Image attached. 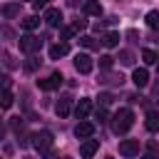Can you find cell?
<instances>
[{"label":"cell","mask_w":159,"mask_h":159,"mask_svg":"<svg viewBox=\"0 0 159 159\" xmlns=\"http://www.w3.org/2000/svg\"><path fill=\"white\" fill-rule=\"evenodd\" d=\"M17 42H20V52H25V55H32V52H37L42 47V40L35 37V35H22Z\"/></svg>","instance_id":"obj_3"},{"label":"cell","mask_w":159,"mask_h":159,"mask_svg":"<svg viewBox=\"0 0 159 159\" xmlns=\"http://www.w3.org/2000/svg\"><path fill=\"white\" fill-rule=\"evenodd\" d=\"M97 99H99V104H102V107H107V104H109V102H112V99H114V97H112V94H109V92H102V94H99V97H97Z\"/></svg>","instance_id":"obj_27"},{"label":"cell","mask_w":159,"mask_h":159,"mask_svg":"<svg viewBox=\"0 0 159 159\" xmlns=\"http://www.w3.org/2000/svg\"><path fill=\"white\" fill-rule=\"evenodd\" d=\"M132 82H134L139 89H142V87H147V84H149V72H147L144 67H137V70L132 72Z\"/></svg>","instance_id":"obj_11"},{"label":"cell","mask_w":159,"mask_h":159,"mask_svg":"<svg viewBox=\"0 0 159 159\" xmlns=\"http://www.w3.org/2000/svg\"><path fill=\"white\" fill-rule=\"evenodd\" d=\"M112 65H114V57H112V55H102V57H99V67H102V70H109Z\"/></svg>","instance_id":"obj_25"},{"label":"cell","mask_w":159,"mask_h":159,"mask_svg":"<svg viewBox=\"0 0 159 159\" xmlns=\"http://www.w3.org/2000/svg\"><path fill=\"white\" fill-rule=\"evenodd\" d=\"M72 27H75V30H87V20H82V17H77V20L72 22Z\"/></svg>","instance_id":"obj_30"},{"label":"cell","mask_w":159,"mask_h":159,"mask_svg":"<svg viewBox=\"0 0 159 159\" xmlns=\"http://www.w3.org/2000/svg\"><path fill=\"white\" fill-rule=\"evenodd\" d=\"M117 60H119V65H124V67H132V65H134V55H132L129 50H119V57H117Z\"/></svg>","instance_id":"obj_18"},{"label":"cell","mask_w":159,"mask_h":159,"mask_svg":"<svg viewBox=\"0 0 159 159\" xmlns=\"http://www.w3.org/2000/svg\"><path fill=\"white\" fill-rule=\"evenodd\" d=\"M104 10H102V5H99V0H87L84 2V15H92V17H99Z\"/></svg>","instance_id":"obj_14"},{"label":"cell","mask_w":159,"mask_h":159,"mask_svg":"<svg viewBox=\"0 0 159 159\" xmlns=\"http://www.w3.org/2000/svg\"><path fill=\"white\" fill-rule=\"evenodd\" d=\"M92 67H94V62H92V57H89V55H84V52L75 55V70H77L80 75H89V72H92Z\"/></svg>","instance_id":"obj_4"},{"label":"cell","mask_w":159,"mask_h":159,"mask_svg":"<svg viewBox=\"0 0 159 159\" xmlns=\"http://www.w3.org/2000/svg\"><path fill=\"white\" fill-rule=\"evenodd\" d=\"M80 45H82V47H87V50H97V47H99V42H97L94 37H89V35L80 37Z\"/></svg>","instance_id":"obj_22"},{"label":"cell","mask_w":159,"mask_h":159,"mask_svg":"<svg viewBox=\"0 0 159 159\" xmlns=\"http://www.w3.org/2000/svg\"><path fill=\"white\" fill-rule=\"evenodd\" d=\"M47 5H50V0H35V2H32V7H35V10H45Z\"/></svg>","instance_id":"obj_32"},{"label":"cell","mask_w":159,"mask_h":159,"mask_svg":"<svg viewBox=\"0 0 159 159\" xmlns=\"http://www.w3.org/2000/svg\"><path fill=\"white\" fill-rule=\"evenodd\" d=\"M2 134H5V127H2V119H0V142H2Z\"/></svg>","instance_id":"obj_35"},{"label":"cell","mask_w":159,"mask_h":159,"mask_svg":"<svg viewBox=\"0 0 159 159\" xmlns=\"http://www.w3.org/2000/svg\"><path fill=\"white\" fill-rule=\"evenodd\" d=\"M97 149H99V139H84L82 144H80V154H82V159H92L94 154H97Z\"/></svg>","instance_id":"obj_7"},{"label":"cell","mask_w":159,"mask_h":159,"mask_svg":"<svg viewBox=\"0 0 159 159\" xmlns=\"http://www.w3.org/2000/svg\"><path fill=\"white\" fill-rule=\"evenodd\" d=\"M70 112H72V97H70V94H65V97H60V99H57V104H55V114H57L60 119H65Z\"/></svg>","instance_id":"obj_8"},{"label":"cell","mask_w":159,"mask_h":159,"mask_svg":"<svg viewBox=\"0 0 159 159\" xmlns=\"http://www.w3.org/2000/svg\"><path fill=\"white\" fill-rule=\"evenodd\" d=\"M12 102H15V97H12V92H10V89L0 92V109H10V107H12Z\"/></svg>","instance_id":"obj_17"},{"label":"cell","mask_w":159,"mask_h":159,"mask_svg":"<svg viewBox=\"0 0 159 159\" xmlns=\"http://www.w3.org/2000/svg\"><path fill=\"white\" fill-rule=\"evenodd\" d=\"M17 15H20V5L10 2V5H5V7H2V17H7V20H10V17H17Z\"/></svg>","instance_id":"obj_19"},{"label":"cell","mask_w":159,"mask_h":159,"mask_svg":"<svg viewBox=\"0 0 159 159\" xmlns=\"http://www.w3.org/2000/svg\"><path fill=\"white\" fill-rule=\"evenodd\" d=\"M89 109H92V102H89V99H80L77 107H75V117H77V119H84V117L89 114Z\"/></svg>","instance_id":"obj_15"},{"label":"cell","mask_w":159,"mask_h":159,"mask_svg":"<svg viewBox=\"0 0 159 159\" xmlns=\"http://www.w3.org/2000/svg\"><path fill=\"white\" fill-rule=\"evenodd\" d=\"M37 25H40V17H37V15H30V17L22 20V27H25V30H35Z\"/></svg>","instance_id":"obj_24"},{"label":"cell","mask_w":159,"mask_h":159,"mask_svg":"<svg viewBox=\"0 0 159 159\" xmlns=\"http://www.w3.org/2000/svg\"><path fill=\"white\" fill-rule=\"evenodd\" d=\"M94 134V124L92 122H80L77 127H75V137L77 139H89Z\"/></svg>","instance_id":"obj_9"},{"label":"cell","mask_w":159,"mask_h":159,"mask_svg":"<svg viewBox=\"0 0 159 159\" xmlns=\"http://www.w3.org/2000/svg\"><path fill=\"white\" fill-rule=\"evenodd\" d=\"M40 67V60H35V57H30V60H25V70L27 72H35Z\"/></svg>","instance_id":"obj_26"},{"label":"cell","mask_w":159,"mask_h":159,"mask_svg":"<svg viewBox=\"0 0 159 159\" xmlns=\"http://www.w3.org/2000/svg\"><path fill=\"white\" fill-rule=\"evenodd\" d=\"M119 154L127 157V159L137 157L139 154V139H122L119 142Z\"/></svg>","instance_id":"obj_6"},{"label":"cell","mask_w":159,"mask_h":159,"mask_svg":"<svg viewBox=\"0 0 159 159\" xmlns=\"http://www.w3.org/2000/svg\"><path fill=\"white\" fill-rule=\"evenodd\" d=\"M62 80H65V77H62L60 72H52L50 77L37 80V87H40V89H45V92H52V89H57V87L62 84Z\"/></svg>","instance_id":"obj_5"},{"label":"cell","mask_w":159,"mask_h":159,"mask_svg":"<svg viewBox=\"0 0 159 159\" xmlns=\"http://www.w3.org/2000/svg\"><path fill=\"white\" fill-rule=\"evenodd\" d=\"M70 52V45L67 42H55L52 47H50V60H60V57H65Z\"/></svg>","instance_id":"obj_13"},{"label":"cell","mask_w":159,"mask_h":159,"mask_svg":"<svg viewBox=\"0 0 159 159\" xmlns=\"http://www.w3.org/2000/svg\"><path fill=\"white\" fill-rule=\"evenodd\" d=\"M32 2H35V0H32Z\"/></svg>","instance_id":"obj_37"},{"label":"cell","mask_w":159,"mask_h":159,"mask_svg":"<svg viewBox=\"0 0 159 159\" xmlns=\"http://www.w3.org/2000/svg\"><path fill=\"white\" fill-rule=\"evenodd\" d=\"M45 22H47L50 27H57V25L62 22V12H60L57 7H47V10H45Z\"/></svg>","instance_id":"obj_12"},{"label":"cell","mask_w":159,"mask_h":159,"mask_svg":"<svg viewBox=\"0 0 159 159\" xmlns=\"http://www.w3.org/2000/svg\"><path fill=\"white\" fill-rule=\"evenodd\" d=\"M30 144L40 152V159H55V139H52V132L42 129V132H35L30 134Z\"/></svg>","instance_id":"obj_1"},{"label":"cell","mask_w":159,"mask_h":159,"mask_svg":"<svg viewBox=\"0 0 159 159\" xmlns=\"http://www.w3.org/2000/svg\"><path fill=\"white\" fill-rule=\"evenodd\" d=\"M5 89H10V77L0 75V92H5Z\"/></svg>","instance_id":"obj_29"},{"label":"cell","mask_w":159,"mask_h":159,"mask_svg":"<svg viewBox=\"0 0 159 159\" xmlns=\"http://www.w3.org/2000/svg\"><path fill=\"white\" fill-rule=\"evenodd\" d=\"M142 57H144V62H147V65L159 62V52H157V50H144V52H142Z\"/></svg>","instance_id":"obj_23"},{"label":"cell","mask_w":159,"mask_h":159,"mask_svg":"<svg viewBox=\"0 0 159 159\" xmlns=\"http://www.w3.org/2000/svg\"><path fill=\"white\" fill-rule=\"evenodd\" d=\"M102 84H122V75H99Z\"/></svg>","instance_id":"obj_21"},{"label":"cell","mask_w":159,"mask_h":159,"mask_svg":"<svg viewBox=\"0 0 159 159\" xmlns=\"http://www.w3.org/2000/svg\"><path fill=\"white\" fill-rule=\"evenodd\" d=\"M132 124H134V114L129 107H122L114 112V117H112V132L114 134H127L132 129Z\"/></svg>","instance_id":"obj_2"},{"label":"cell","mask_w":159,"mask_h":159,"mask_svg":"<svg viewBox=\"0 0 159 159\" xmlns=\"http://www.w3.org/2000/svg\"><path fill=\"white\" fill-rule=\"evenodd\" d=\"M5 65H7V67H15V60H12L10 55H5Z\"/></svg>","instance_id":"obj_34"},{"label":"cell","mask_w":159,"mask_h":159,"mask_svg":"<svg viewBox=\"0 0 159 159\" xmlns=\"http://www.w3.org/2000/svg\"><path fill=\"white\" fill-rule=\"evenodd\" d=\"M102 45H107V47H117V45H119V35H117V32H104Z\"/></svg>","instance_id":"obj_20"},{"label":"cell","mask_w":159,"mask_h":159,"mask_svg":"<svg viewBox=\"0 0 159 159\" xmlns=\"http://www.w3.org/2000/svg\"><path fill=\"white\" fill-rule=\"evenodd\" d=\"M75 32H77L75 27H62V32H60V35H62V40H70V37H72Z\"/></svg>","instance_id":"obj_31"},{"label":"cell","mask_w":159,"mask_h":159,"mask_svg":"<svg viewBox=\"0 0 159 159\" xmlns=\"http://www.w3.org/2000/svg\"><path fill=\"white\" fill-rule=\"evenodd\" d=\"M144 20H147V27L149 30H159V10H149Z\"/></svg>","instance_id":"obj_16"},{"label":"cell","mask_w":159,"mask_h":159,"mask_svg":"<svg viewBox=\"0 0 159 159\" xmlns=\"http://www.w3.org/2000/svg\"><path fill=\"white\" fill-rule=\"evenodd\" d=\"M94 119L107 122V109H104V107H97V109H94Z\"/></svg>","instance_id":"obj_28"},{"label":"cell","mask_w":159,"mask_h":159,"mask_svg":"<svg viewBox=\"0 0 159 159\" xmlns=\"http://www.w3.org/2000/svg\"><path fill=\"white\" fill-rule=\"evenodd\" d=\"M144 127H147L149 132H159V109H147Z\"/></svg>","instance_id":"obj_10"},{"label":"cell","mask_w":159,"mask_h":159,"mask_svg":"<svg viewBox=\"0 0 159 159\" xmlns=\"http://www.w3.org/2000/svg\"><path fill=\"white\" fill-rule=\"evenodd\" d=\"M127 37H129L132 42H137V40H139V35H137V30H127Z\"/></svg>","instance_id":"obj_33"},{"label":"cell","mask_w":159,"mask_h":159,"mask_svg":"<svg viewBox=\"0 0 159 159\" xmlns=\"http://www.w3.org/2000/svg\"><path fill=\"white\" fill-rule=\"evenodd\" d=\"M142 159H157V157H154V154H144Z\"/></svg>","instance_id":"obj_36"}]
</instances>
